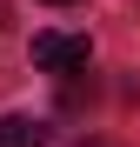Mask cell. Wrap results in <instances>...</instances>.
Here are the masks:
<instances>
[{"label":"cell","mask_w":140,"mask_h":147,"mask_svg":"<svg viewBox=\"0 0 140 147\" xmlns=\"http://www.w3.org/2000/svg\"><path fill=\"white\" fill-rule=\"evenodd\" d=\"M87 60H93V40L87 34H60V27L33 34V67L40 74H87Z\"/></svg>","instance_id":"obj_1"},{"label":"cell","mask_w":140,"mask_h":147,"mask_svg":"<svg viewBox=\"0 0 140 147\" xmlns=\"http://www.w3.org/2000/svg\"><path fill=\"white\" fill-rule=\"evenodd\" d=\"M54 127L40 114H0V147H47Z\"/></svg>","instance_id":"obj_2"},{"label":"cell","mask_w":140,"mask_h":147,"mask_svg":"<svg viewBox=\"0 0 140 147\" xmlns=\"http://www.w3.org/2000/svg\"><path fill=\"white\" fill-rule=\"evenodd\" d=\"M80 147H113V140H80Z\"/></svg>","instance_id":"obj_3"},{"label":"cell","mask_w":140,"mask_h":147,"mask_svg":"<svg viewBox=\"0 0 140 147\" xmlns=\"http://www.w3.org/2000/svg\"><path fill=\"white\" fill-rule=\"evenodd\" d=\"M47 7H74V0H47Z\"/></svg>","instance_id":"obj_4"}]
</instances>
